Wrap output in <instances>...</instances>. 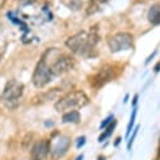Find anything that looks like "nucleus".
I'll return each mask as SVG.
<instances>
[{"label":"nucleus","instance_id":"1","mask_svg":"<svg viewBox=\"0 0 160 160\" xmlns=\"http://www.w3.org/2000/svg\"><path fill=\"white\" fill-rule=\"evenodd\" d=\"M97 42H98V35L96 33V29L93 28L90 33L81 32V33H77V34L69 37L66 41V46L73 53L85 56L95 48Z\"/></svg>","mask_w":160,"mask_h":160},{"label":"nucleus","instance_id":"2","mask_svg":"<svg viewBox=\"0 0 160 160\" xmlns=\"http://www.w3.org/2000/svg\"><path fill=\"white\" fill-rule=\"evenodd\" d=\"M90 102L88 96L83 91H72L61 97L56 102V110L58 112H68L74 108H82Z\"/></svg>","mask_w":160,"mask_h":160},{"label":"nucleus","instance_id":"3","mask_svg":"<svg viewBox=\"0 0 160 160\" xmlns=\"http://www.w3.org/2000/svg\"><path fill=\"white\" fill-rule=\"evenodd\" d=\"M23 92H24V85L17 81V79H10L5 85L0 100L8 108H15L19 105Z\"/></svg>","mask_w":160,"mask_h":160},{"label":"nucleus","instance_id":"4","mask_svg":"<svg viewBox=\"0 0 160 160\" xmlns=\"http://www.w3.org/2000/svg\"><path fill=\"white\" fill-rule=\"evenodd\" d=\"M52 78H53V76H52V72H51V67L47 64L46 56H43V58L38 62V64L34 69L33 78H32L33 85L37 88H42L52 81Z\"/></svg>","mask_w":160,"mask_h":160},{"label":"nucleus","instance_id":"5","mask_svg":"<svg viewBox=\"0 0 160 160\" xmlns=\"http://www.w3.org/2000/svg\"><path fill=\"white\" fill-rule=\"evenodd\" d=\"M134 37L130 33H117L108 39L110 51L116 53L120 51H126L132 47Z\"/></svg>","mask_w":160,"mask_h":160},{"label":"nucleus","instance_id":"6","mask_svg":"<svg viewBox=\"0 0 160 160\" xmlns=\"http://www.w3.org/2000/svg\"><path fill=\"white\" fill-rule=\"evenodd\" d=\"M116 77V72H115V68L112 66H105L100 69L98 73H96L92 78L90 83L95 87V88H100L102 87L105 83L112 81V79Z\"/></svg>","mask_w":160,"mask_h":160},{"label":"nucleus","instance_id":"7","mask_svg":"<svg viewBox=\"0 0 160 160\" xmlns=\"http://www.w3.org/2000/svg\"><path fill=\"white\" fill-rule=\"evenodd\" d=\"M73 66H74V62H73V59L71 57H68V56H61L51 66L52 76L53 77L54 76H61V74L68 72L69 69H72Z\"/></svg>","mask_w":160,"mask_h":160},{"label":"nucleus","instance_id":"8","mask_svg":"<svg viewBox=\"0 0 160 160\" xmlns=\"http://www.w3.org/2000/svg\"><path fill=\"white\" fill-rule=\"evenodd\" d=\"M51 151V142L48 140H39L37 141L32 150H30V158L32 160H44Z\"/></svg>","mask_w":160,"mask_h":160},{"label":"nucleus","instance_id":"9","mask_svg":"<svg viewBox=\"0 0 160 160\" xmlns=\"http://www.w3.org/2000/svg\"><path fill=\"white\" fill-rule=\"evenodd\" d=\"M69 144H71V141H69V139H68L67 136H61V138L57 140V142L53 145V148L51 149L52 158L56 159V160H57V159H61V158L68 151Z\"/></svg>","mask_w":160,"mask_h":160},{"label":"nucleus","instance_id":"10","mask_svg":"<svg viewBox=\"0 0 160 160\" xmlns=\"http://www.w3.org/2000/svg\"><path fill=\"white\" fill-rule=\"evenodd\" d=\"M148 19L152 25L160 24V4H154L148 13Z\"/></svg>","mask_w":160,"mask_h":160},{"label":"nucleus","instance_id":"11","mask_svg":"<svg viewBox=\"0 0 160 160\" xmlns=\"http://www.w3.org/2000/svg\"><path fill=\"white\" fill-rule=\"evenodd\" d=\"M62 120H63V122H66V124H68V122L77 124V122H79V120H81V115H79V112L76 111V110L68 111V112H66L63 115V118Z\"/></svg>","mask_w":160,"mask_h":160},{"label":"nucleus","instance_id":"12","mask_svg":"<svg viewBox=\"0 0 160 160\" xmlns=\"http://www.w3.org/2000/svg\"><path fill=\"white\" fill-rule=\"evenodd\" d=\"M115 128H116V121H112L107 128H106V131L102 134V135H100V138H98V141L101 142V141H105L110 135H112V132H113V130H115Z\"/></svg>","mask_w":160,"mask_h":160},{"label":"nucleus","instance_id":"13","mask_svg":"<svg viewBox=\"0 0 160 160\" xmlns=\"http://www.w3.org/2000/svg\"><path fill=\"white\" fill-rule=\"evenodd\" d=\"M106 2H107V0H92L91 4H90V7H88L87 13H88V14H93L95 12H97L100 4H103V3H106Z\"/></svg>","mask_w":160,"mask_h":160},{"label":"nucleus","instance_id":"14","mask_svg":"<svg viewBox=\"0 0 160 160\" xmlns=\"http://www.w3.org/2000/svg\"><path fill=\"white\" fill-rule=\"evenodd\" d=\"M135 117H136V106H134V110H132V115H131V118H130V122L128 125V130H126V136L130 135L132 128H134V124H135Z\"/></svg>","mask_w":160,"mask_h":160},{"label":"nucleus","instance_id":"15","mask_svg":"<svg viewBox=\"0 0 160 160\" xmlns=\"http://www.w3.org/2000/svg\"><path fill=\"white\" fill-rule=\"evenodd\" d=\"M113 121V115H110V116H107L106 118H105V121L103 122H101V125H100V129L102 130V129H106L111 122Z\"/></svg>","mask_w":160,"mask_h":160},{"label":"nucleus","instance_id":"16","mask_svg":"<svg viewBox=\"0 0 160 160\" xmlns=\"http://www.w3.org/2000/svg\"><path fill=\"white\" fill-rule=\"evenodd\" d=\"M136 134H138V128L134 130V132H132V136L130 138V140H129V142H128V149H129V150L131 149V145H132V142H134V139H135Z\"/></svg>","mask_w":160,"mask_h":160},{"label":"nucleus","instance_id":"17","mask_svg":"<svg viewBox=\"0 0 160 160\" xmlns=\"http://www.w3.org/2000/svg\"><path fill=\"white\" fill-rule=\"evenodd\" d=\"M85 140H86V138L85 136H82V138H79L78 139V141H77V149H79L83 144H85Z\"/></svg>","mask_w":160,"mask_h":160},{"label":"nucleus","instance_id":"18","mask_svg":"<svg viewBox=\"0 0 160 160\" xmlns=\"http://www.w3.org/2000/svg\"><path fill=\"white\" fill-rule=\"evenodd\" d=\"M154 71H155V72H159V71H160V62L154 67Z\"/></svg>","mask_w":160,"mask_h":160},{"label":"nucleus","instance_id":"19","mask_svg":"<svg viewBox=\"0 0 160 160\" xmlns=\"http://www.w3.org/2000/svg\"><path fill=\"white\" fill-rule=\"evenodd\" d=\"M76 160H83V155L81 154V155H78L77 158H76Z\"/></svg>","mask_w":160,"mask_h":160}]
</instances>
